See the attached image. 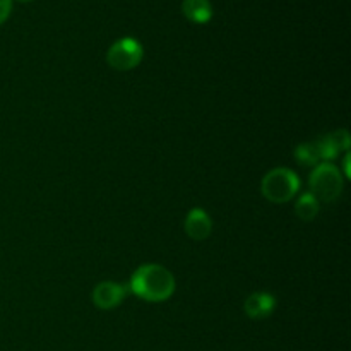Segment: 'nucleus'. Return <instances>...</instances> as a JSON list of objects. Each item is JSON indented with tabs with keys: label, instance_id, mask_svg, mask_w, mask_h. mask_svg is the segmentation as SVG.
<instances>
[{
	"label": "nucleus",
	"instance_id": "20e7f679",
	"mask_svg": "<svg viewBox=\"0 0 351 351\" xmlns=\"http://www.w3.org/2000/svg\"><path fill=\"white\" fill-rule=\"evenodd\" d=\"M144 48L136 38H122L110 47L106 62L112 69L120 72L132 71L143 62Z\"/></svg>",
	"mask_w": 351,
	"mask_h": 351
},
{
	"label": "nucleus",
	"instance_id": "f03ea898",
	"mask_svg": "<svg viewBox=\"0 0 351 351\" xmlns=\"http://www.w3.org/2000/svg\"><path fill=\"white\" fill-rule=\"evenodd\" d=\"M300 191V180L290 168H274L264 175L261 192L273 204L290 202Z\"/></svg>",
	"mask_w": 351,
	"mask_h": 351
},
{
	"label": "nucleus",
	"instance_id": "1a4fd4ad",
	"mask_svg": "<svg viewBox=\"0 0 351 351\" xmlns=\"http://www.w3.org/2000/svg\"><path fill=\"white\" fill-rule=\"evenodd\" d=\"M295 213H297L298 218L304 219V221H312V219L319 215V201L311 194V192L302 194L300 197H298L297 204H295Z\"/></svg>",
	"mask_w": 351,
	"mask_h": 351
},
{
	"label": "nucleus",
	"instance_id": "6e6552de",
	"mask_svg": "<svg viewBox=\"0 0 351 351\" xmlns=\"http://www.w3.org/2000/svg\"><path fill=\"white\" fill-rule=\"evenodd\" d=\"M182 12L189 21L195 24H206L213 17V7L209 0H184Z\"/></svg>",
	"mask_w": 351,
	"mask_h": 351
},
{
	"label": "nucleus",
	"instance_id": "f257e3e1",
	"mask_svg": "<svg viewBox=\"0 0 351 351\" xmlns=\"http://www.w3.org/2000/svg\"><path fill=\"white\" fill-rule=\"evenodd\" d=\"M175 278L167 267L160 264H144L132 274L129 290L136 297L151 304L167 302L175 293Z\"/></svg>",
	"mask_w": 351,
	"mask_h": 351
},
{
	"label": "nucleus",
	"instance_id": "0eeeda50",
	"mask_svg": "<svg viewBox=\"0 0 351 351\" xmlns=\"http://www.w3.org/2000/svg\"><path fill=\"white\" fill-rule=\"evenodd\" d=\"M213 230V221L209 218L208 213L201 208L191 209V213L185 218V233L191 237L192 240H206L211 235Z\"/></svg>",
	"mask_w": 351,
	"mask_h": 351
},
{
	"label": "nucleus",
	"instance_id": "39448f33",
	"mask_svg": "<svg viewBox=\"0 0 351 351\" xmlns=\"http://www.w3.org/2000/svg\"><path fill=\"white\" fill-rule=\"evenodd\" d=\"M130 293L129 287L122 283H115V281H101L93 290V304L101 311H112V308L119 307L127 295Z\"/></svg>",
	"mask_w": 351,
	"mask_h": 351
},
{
	"label": "nucleus",
	"instance_id": "7ed1b4c3",
	"mask_svg": "<svg viewBox=\"0 0 351 351\" xmlns=\"http://www.w3.org/2000/svg\"><path fill=\"white\" fill-rule=\"evenodd\" d=\"M308 185H311V194L319 202H332L341 195L345 182L338 167L332 163H319L311 173Z\"/></svg>",
	"mask_w": 351,
	"mask_h": 351
},
{
	"label": "nucleus",
	"instance_id": "f8f14e48",
	"mask_svg": "<svg viewBox=\"0 0 351 351\" xmlns=\"http://www.w3.org/2000/svg\"><path fill=\"white\" fill-rule=\"evenodd\" d=\"M350 161H351L350 153H346V156H345V177L346 178H350Z\"/></svg>",
	"mask_w": 351,
	"mask_h": 351
},
{
	"label": "nucleus",
	"instance_id": "9d476101",
	"mask_svg": "<svg viewBox=\"0 0 351 351\" xmlns=\"http://www.w3.org/2000/svg\"><path fill=\"white\" fill-rule=\"evenodd\" d=\"M295 158H297L302 165H308V167H315V165H319L322 161L315 141L297 146V149H295Z\"/></svg>",
	"mask_w": 351,
	"mask_h": 351
},
{
	"label": "nucleus",
	"instance_id": "423d86ee",
	"mask_svg": "<svg viewBox=\"0 0 351 351\" xmlns=\"http://www.w3.org/2000/svg\"><path fill=\"white\" fill-rule=\"evenodd\" d=\"M274 308H276V298H274V295L266 293V291H256V293L249 295L245 304H243V311H245L247 317L254 319V321L269 317Z\"/></svg>",
	"mask_w": 351,
	"mask_h": 351
},
{
	"label": "nucleus",
	"instance_id": "ddd939ff",
	"mask_svg": "<svg viewBox=\"0 0 351 351\" xmlns=\"http://www.w3.org/2000/svg\"><path fill=\"white\" fill-rule=\"evenodd\" d=\"M21 2H29V0H21Z\"/></svg>",
	"mask_w": 351,
	"mask_h": 351
},
{
	"label": "nucleus",
	"instance_id": "9b49d317",
	"mask_svg": "<svg viewBox=\"0 0 351 351\" xmlns=\"http://www.w3.org/2000/svg\"><path fill=\"white\" fill-rule=\"evenodd\" d=\"M10 10H12V0H0V24L5 23L7 17L10 16Z\"/></svg>",
	"mask_w": 351,
	"mask_h": 351
}]
</instances>
